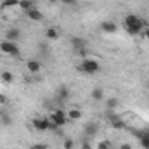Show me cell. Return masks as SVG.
Returning <instances> with one entry per match:
<instances>
[{"label": "cell", "mask_w": 149, "mask_h": 149, "mask_svg": "<svg viewBox=\"0 0 149 149\" xmlns=\"http://www.w3.org/2000/svg\"><path fill=\"white\" fill-rule=\"evenodd\" d=\"M144 28H146V26H144V21H142L139 16L128 14V16L125 17V30H127L130 35H139V33H142Z\"/></svg>", "instance_id": "cell-1"}, {"label": "cell", "mask_w": 149, "mask_h": 149, "mask_svg": "<svg viewBox=\"0 0 149 149\" xmlns=\"http://www.w3.org/2000/svg\"><path fill=\"white\" fill-rule=\"evenodd\" d=\"M78 70L80 71H83L85 74H95L99 73V70H101V66H99V63L95 61V59H83L81 61V64L78 66Z\"/></svg>", "instance_id": "cell-2"}, {"label": "cell", "mask_w": 149, "mask_h": 149, "mask_svg": "<svg viewBox=\"0 0 149 149\" xmlns=\"http://www.w3.org/2000/svg\"><path fill=\"white\" fill-rule=\"evenodd\" d=\"M0 50H2L3 54L14 56V57L19 56V47H17V43H16V42H10V40H3V42H0Z\"/></svg>", "instance_id": "cell-3"}, {"label": "cell", "mask_w": 149, "mask_h": 149, "mask_svg": "<svg viewBox=\"0 0 149 149\" xmlns=\"http://www.w3.org/2000/svg\"><path fill=\"white\" fill-rule=\"evenodd\" d=\"M57 127H64L66 125V121H68V114L63 111V109H56L54 113H50V116H49Z\"/></svg>", "instance_id": "cell-4"}, {"label": "cell", "mask_w": 149, "mask_h": 149, "mask_svg": "<svg viewBox=\"0 0 149 149\" xmlns=\"http://www.w3.org/2000/svg\"><path fill=\"white\" fill-rule=\"evenodd\" d=\"M132 134L141 141L142 149H149V128H146V130H132Z\"/></svg>", "instance_id": "cell-5"}, {"label": "cell", "mask_w": 149, "mask_h": 149, "mask_svg": "<svg viewBox=\"0 0 149 149\" xmlns=\"http://www.w3.org/2000/svg\"><path fill=\"white\" fill-rule=\"evenodd\" d=\"M71 45H73L74 50H78L80 54H83L85 52V49L88 47V43H87V40L81 37H73L71 38Z\"/></svg>", "instance_id": "cell-6"}, {"label": "cell", "mask_w": 149, "mask_h": 149, "mask_svg": "<svg viewBox=\"0 0 149 149\" xmlns=\"http://www.w3.org/2000/svg\"><path fill=\"white\" fill-rule=\"evenodd\" d=\"M49 123H50V118H33V128L38 132L49 130Z\"/></svg>", "instance_id": "cell-7"}, {"label": "cell", "mask_w": 149, "mask_h": 149, "mask_svg": "<svg viewBox=\"0 0 149 149\" xmlns=\"http://www.w3.org/2000/svg\"><path fill=\"white\" fill-rule=\"evenodd\" d=\"M101 30H102L104 33H116L118 26H116V23H113V21H102V23H101Z\"/></svg>", "instance_id": "cell-8"}, {"label": "cell", "mask_w": 149, "mask_h": 149, "mask_svg": "<svg viewBox=\"0 0 149 149\" xmlns=\"http://www.w3.org/2000/svg\"><path fill=\"white\" fill-rule=\"evenodd\" d=\"M68 97H70V88H68L66 85H61V87L57 88V99H59L61 102H64V101H68Z\"/></svg>", "instance_id": "cell-9"}, {"label": "cell", "mask_w": 149, "mask_h": 149, "mask_svg": "<svg viewBox=\"0 0 149 149\" xmlns=\"http://www.w3.org/2000/svg\"><path fill=\"white\" fill-rule=\"evenodd\" d=\"M109 120H111V125L116 128V130H123V128L127 127V125H125V121H123L120 116H116V114H111V116H109Z\"/></svg>", "instance_id": "cell-10"}, {"label": "cell", "mask_w": 149, "mask_h": 149, "mask_svg": "<svg viewBox=\"0 0 149 149\" xmlns=\"http://www.w3.org/2000/svg\"><path fill=\"white\" fill-rule=\"evenodd\" d=\"M19 37H21V31H19L17 28H10V30L5 31V40L16 42V40H19Z\"/></svg>", "instance_id": "cell-11"}, {"label": "cell", "mask_w": 149, "mask_h": 149, "mask_svg": "<svg viewBox=\"0 0 149 149\" xmlns=\"http://www.w3.org/2000/svg\"><path fill=\"white\" fill-rule=\"evenodd\" d=\"M26 68H28V71H30L31 74H37L38 71H40V68H42V66H40V63H38V61L30 59V61L26 63Z\"/></svg>", "instance_id": "cell-12"}, {"label": "cell", "mask_w": 149, "mask_h": 149, "mask_svg": "<svg viewBox=\"0 0 149 149\" xmlns=\"http://www.w3.org/2000/svg\"><path fill=\"white\" fill-rule=\"evenodd\" d=\"M26 14H28V17H30L31 21H42V19H43V14H42L38 9H35V7H33V9H30Z\"/></svg>", "instance_id": "cell-13"}, {"label": "cell", "mask_w": 149, "mask_h": 149, "mask_svg": "<svg viewBox=\"0 0 149 149\" xmlns=\"http://www.w3.org/2000/svg\"><path fill=\"white\" fill-rule=\"evenodd\" d=\"M92 99H94V101H102V99H104V90H102L101 87H95V88L92 90Z\"/></svg>", "instance_id": "cell-14"}, {"label": "cell", "mask_w": 149, "mask_h": 149, "mask_svg": "<svg viewBox=\"0 0 149 149\" xmlns=\"http://www.w3.org/2000/svg\"><path fill=\"white\" fill-rule=\"evenodd\" d=\"M95 132H97V123L90 121V123L85 125V134L87 135H95Z\"/></svg>", "instance_id": "cell-15"}, {"label": "cell", "mask_w": 149, "mask_h": 149, "mask_svg": "<svg viewBox=\"0 0 149 149\" xmlns=\"http://www.w3.org/2000/svg\"><path fill=\"white\" fill-rule=\"evenodd\" d=\"M45 37L49 38V40H57L59 38V31L56 28H47L45 30Z\"/></svg>", "instance_id": "cell-16"}, {"label": "cell", "mask_w": 149, "mask_h": 149, "mask_svg": "<svg viewBox=\"0 0 149 149\" xmlns=\"http://www.w3.org/2000/svg\"><path fill=\"white\" fill-rule=\"evenodd\" d=\"M19 7L28 12L30 9H33V0H21V2H19Z\"/></svg>", "instance_id": "cell-17"}, {"label": "cell", "mask_w": 149, "mask_h": 149, "mask_svg": "<svg viewBox=\"0 0 149 149\" xmlns=\"http://www.w3.org/2000/svg\"><path fill=\"white\" fill-rule=\"evenodd\" d=\"M66 114H68L70 120H80V118H81V111H80V109H70Z\"/></svg>", "instance_id": "cell-18"}, {"label": "cell", "mask_w": 149, "mask_h": 149, "mask_svg": "<svg viewBox=\"0 0 149 149\" xmlns=\"http://www.w3.org/2000/svg\"><path fill=\"white\" fill-rule=\"evenodd\" d=\"M0 123H2V125H7V127H9V125L12 123V118H10L9 114L2 113V114H0Z\"/></svg>", "instance_id": "cell-19"}, {"label": "cell", "mask_w": 149, "mask_h": 149, "mask_svg": "<svg viewBox=\"0 0 149 149\" xmlns=\"http://www.w3.org/2000/svg\"><path fill=\"white\" fill-rule=\"evenodd\" d=\"M14 80V74L10 73V71H3L2 73V81H5V83H10Z\"/></svg>", "instance_id": "cell-20"}, {"label": "cell", "mask_w": 149, "mask_h": 149, "mask_svg": "<svg viewBox=\"0 0 149 149\" xmlns=\"http://www.w3.org/2000/svg\"><path fill=\"white\" fill-rule=\"evenodd\" d=\"M19 2H21V0H3L2 5H3V7H16V5H19Z\"/></svg>", "instance_id": "cell-21"}, {"label": "cell", "mask_w": 149, "mask_h": 149, "mask_svg": "<svg viewBox=\"0 0 149 149\" xmlns=\"http://www.w3.org/2000/svg\"><path fill=\"white\" fill-rule=\"evenodd\" d=\"M63 148H64V149H74V142L71 141V139H64Z\"/></svg>", "instance_id": "cell-22"}, {"label": "cell", "mask_w": 149, "mask_h": 149, "mask_svg": "<svg viewBox=\"0 0 149 149\" xmlns=\"http://www.w3.org/2000/svg\"><path fill=\"white\" fill-rule=\"evenodd\" d=\"M111 148V142L109 141H102V142H99V146H97V149H109Z\"/></svg>", "instance_id": "cell-23"}, {"label": "cell", "mask_w": 149, "mask_h": 149, "mask_svg": "<svg viewBox=\"0 0 149 149\" xmlns=\"http://www.w3.org/2000/svg\"><path fill=\"white\" fill-rule=\"evenodd\" d=\"M116 106H118V101H116V99H109V101H108V108H109V109H114Z\"/></svg>", "instance_id": "cell-24"}, {"label": "cell", "mask_w": 149, "mask_h": 149, "mask_svg": "<svg viewBox=\"0 0 149 149\" xmlns=\"http://www.w3.org/2000/svg\"><path fill=\"white\" fill-rule=\"evenodd\" d=\"M7 102H9V97L5 94H0V106H5Z\"/></svg>", "instance_id": "cell-25"}, {"label": "cell", "mask_w": 149, "mask_h": 149, "mask_svg": "<svg viewBox=\"0 0 149 149\" xmlns=\"http://www.w3.org/2000/svg\"><path fill=\"white\" fill-rule=\"evenodd\" d=\"M30 149H47V144H33Z\"/></svg>", "instance_id": "cell-26"}, {"label": "cell", "mask_w": 149, "mask_h": 149, "mask_svg": "<svg viewBox=\"0 0 149 149\" xmlns=\"http://www.w3.org/2000/svg\"><path fill=\"white\" fill-rule=\"evenodd\" d=\"M59 2H63L66 5H76V0H59Z\"/></svg>", "instance_id": "cell-27"}, {"label": "cell", "mask_w": 149, "mask_h": 149, "mask_svg": "<svg viewBox=\"0 0 149 149\" xmlns=\"http://www.w3.org/2000/svg\"><path fill=\"white\" fill-rule=\"evenodd\" d=\"M120 149H132V146H130V144H127V142H123V144L120 146Z\"/></svg>", "instance_id": "cell-28"}, {"label": "cell", "mask_w": 149, "mask_h": 149, "mask_svg": "<svg viewBox=\"0 0 149 149\" xmlns=\"http://www.w3.org/2000/svg\"><path fill=\"white\" fill-rule=\"evenodd\" d=\"M142 35L149 40V28H144V30H142Z\"/></svg>", "instance_id": "cell-29"}, {"label": "cell", "mask_w": 149, "mask_h": 149, "mask_svg": "<svg viewBox=\"0 0 149 149\" xmlns=\"http://www.w3.org/2000/svg\"><path fill=\"white\" fill-rule=\"evenodd\" d=\"M81 149H92V148H90L88 142H83V144H81Z\"/></svg>", "instance_id": "cell-30"}, {"label": "cell", "mask_w": 149, "mask_h": 149, "mask_svg": "<svg viewBox=\"0 0 149 149\" xmlns=\"http://www.w3.org/2000/svg\"><path fill=\"white\" fill-rule=\"evenodd\" d=\"M49 2H56V0H49Z\"/></svg>", "instance_id": "cell-31"}, {"label": "cell", "mask_w": 149, "mask_h": 149, "mask_svg": "<svg viewBox=\"0 0 149 149\" xmlns=\"http://www.w3.org/2000/svg\"><path fill=\"white\" fill-rule=\"evenodd\" d=\"M109 149H114V148H109Z\"/></svg>", "instance_id": "cell-32"}]
</instances>
